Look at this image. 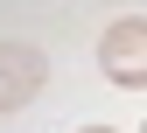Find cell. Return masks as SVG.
I'll use <instances>...</instances> for the list:
<instances>
[{
	"label": "cell",
	"mask_w": 147,
	"mask_h": 133,
	"mask_svg": "<svg viewBox=\"0 0 147 133\" xmlns=\"http://www.w3.org/2000/svg\"><path fill=\"white\" fill-rule=\"evenodd\" d=\"M98 70L112 77L119 91H147V21H112L98 35Z\"/></svg>",
	"instance_id": "6da1fadb"
},
{
	"label": "cell",
	"mask_w": 147,
	"mask_h": 133,
	"mask_svg": "<svg viewBox=\"0 0 147 133\" xmlns=\"http://www.w3.org/2000/svg\"><path fill=\"white\" fill-rule=\"evenodd\" d=\"M42 84H49V56L42 49H35V42H0V112L35 105Z\"/></svg>",
	"instance_id": "7a4b0ae2"
},
{
	"label": "cell",
	"mask_w": 147,
	"mask_h": 133,
	"mask_svg": "<svg viewBox=\"0 0 147 133\" xmlns=\"http://www.w3.org/2000/svg\"><path fill=\"white\" fill-rule=\"evenodd\" d=\"M84 133H119V126H84Z\"/></svg>",
	"instance_id": "3957f363"
}]
</instances>
